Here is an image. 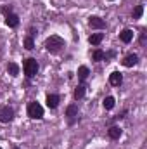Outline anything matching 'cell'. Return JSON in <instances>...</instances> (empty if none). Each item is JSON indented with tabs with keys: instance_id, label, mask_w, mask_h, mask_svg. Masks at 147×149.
<instances>
[{
	"instance_id": "obj_1",
	"label": "cell",
	"mask_w": 147,
	"mask_h": 149,
	"mask_svg": "<svg viewBox=\"0 0 147 149\" xmlns=\"http://www.w3.org/2000/svg\"><path fill=\"white\" fill-rule=\"evenodd\" d=\"M45 47H47L49 52L55 54V52H59V50L64 47V40L61 37H57V35H52V37H49L45 40Z\"/></svg>"
},
{
	"instance_id": "obj_2",
	"label": "cell",
	"mask_w": 147,
	"mask_h": 149,
	"mask_svg": "<svg viewBox=\"0 0 147 149\" xmlns=\"http://www.w3.org/2000/svg\"><path fill=\"white\" fill-rule=\"evenodd\" d=\"M23 68H24V74H26L28 78H33V76L38 73V63H37V59H26Z\"/></svg>"
},
{
	"instance_id": "obj_3",
	"label": "cell",
	"mask_w": 147,
	"mask_h": 149,
	"mask_svg": "<svg viewBox=\"0 0 147 149\" xmlns=\"http://www.w3.org/2000/svg\"><path fill=\"white\" fill-rule=\"evenodd\" d=\"M28 116L30 118H33V120H40L42 116H43V108L38 104V102H30L28 104Z\"/></svg>"
},
{
	"instance_id": "obj_4",
	"label": "cell",
	"mask_w": 147,
	"mask_h": 149,
	"mask_svg": "<svg viewBox=\"0 0 147 149\" xmlns=\"http://www.w3.org/2000/svg\"><path fill=\"white\" fill-rule=\"evenodd\" d=\"M12 120H14V109H12V108L5 106V108L0 109V121H2V123H9V121H12Z\"/></svg>"
},
{
	"instance_id": "obj_5",
	"label": "cell",
	"mask_w": 147,
	"mask_h": 149,
	"mask_svg": "<svg viewBox=\"0 0 147 149\" xmlns=\"http://www.w3.org/2000/svg\"><path fill=\"white\" fill-rule=\"evenodd\" d=\"M88 24H90L92 28H95V30H102V28H106V21L101 19L99 16H92V17L88 19Z\"/></svg>"
},
{
	"instance_id": "obj_6",
	"label": "cell",
	"mask_w": 147,
	"mask_h": 149,
	"mask_svg": "<svg viewBox=\"0 0 147 149\" xmlns=\"http://www.w3.org/2000/svg\"><path fill=\"white\" fill-rule=\"evenodd\" d=\"M47 106H49L50 109H55V108L59 106V95H57V94H49V95H47Z\"/></svg>"
},
{
	"instance_id": "obj_7",
	"label": "cell",
	"mask_w": 147,
	"mask_h": 149,
	"mask_svg": "<svg viewBox=\"0 0 147 149\" xmlns=\"http://www.w3.org/2000/svg\"><path fill=\"white\" fill-rule=\"evenodd\" d=\"M121 81H123V76H121V73L114 71V73L109 74V83H111V85H114V87H119V85H121Z\"/></svg>"
},
{
	"instance_id": "obj_8",
	"label": "cell",
	"mask_w": 147,
	"mask_h": 149,
	"mask_svg": "<svg viewBox=\"0 0 147 149\" xmlns=\"http://www.w3.org/2000/svg\"><path fill=\"white\" fill-rule=\"evenodd\" d=\"M5 23H7V26H10V28H16L17 24H19V17L16 16V14H7L5 16Z\"/></svg>"
},
{
	"instance_id": "obj_9",
	"label": "cell",
	"mask_w": 147,
	"mask_h": 149,
	"mask_svg": "<svg viewBox=\"0 0 147 149\" xmlns=\"http://www.w3.org/2000/svg\"><path fill=\"white\" fill-rule=\"evenodd\" d=\"M139 63V57L135 56V54H130V56H126L125 59H123V66H126V68H132V66H135Z\"/></svg>"
},
{
	"instance_id": "obj_10",
	"label": "cell",
	"mask_w": 147,
	"mask_h": 149,
	"mask_svg": "<svg viewBox=\"0 0 147 149\" xmlns=\"http://www.w3.org/2000/svg\"><path fill=\"white\" fill-rule=\"evenodd\" d=\"M119 38H121L123 43H130V42L133 40V31H132V30H123V31L119 33Z\"/></svg>"
},
{
	"instance_id": "obj_11",
	"label": "cell",
	"mask_w": 147,
	"mask_h": 149,
	"mask_svg": "<svg viewBox=\"0 0 147 149\" xmlns=\"http://www.w3.org/2000/svg\"><path fill=\"white\" fill-rule=\"evenodd\" d=\"M107 135H109L111 139H114V141L119 139L121 137V128L119 127H111L109 130H107Z\"/></svg>"
},
{
	"instance_id": "obj_12",
	"label": "cell",
	"mask_w": 147,
	"mask_h": 149,
	"mask_svg": "<svg viewBox=\"0 0 147 149\" xmlns=\"http://www.w3.org/2000/svg\"><path fill=\"white\" fill-rule=\"evenodd\" d=\"M102 38H104V35H102V33H94V35H90L88 42H90L92 45H99V43L102 42Z\"/></svg>"
},
{
	"instance_id": "obj_13",
	"label": "cell",
	"mask_w": 147,
	"mask_h": 149,
	"mask_svg": "<svg viewBox=\"0 0 147 149\" xmlns=\"http://www.w3.org/2000/svg\"><path fill=\"white\" fill-rule=\"evenodd\" d=\"M88 74H90V70H88L87 66H80V68H78V78H80V80H87Z\"/></svg>"
},
{
	"instance_id": "obj_14",
	"label": "cell",
	"mask_w": 147,
	"mask_h": 149,
	"mask_svg": "<svg viewBox=\"0 0 147 149\" xmlns=\"http://www.w3.org/2000/svg\"><path fill=\"white\" fill-rule=\"evenodd\" d=\"M66 116H69L71 120H73V118H76V116H78V108H76L74 104L68 106V109H66Z\"/></svg>"
},
{
	"instance_id": "obj_15",
	"label": "cell",
	"mask_w": 147,
	"mask_h": 149,
	"mask_svg": "<svg viewBox=\"0 0 147 149\" xmlns=\"http://www.w3.org/2000/svg\"><path fill=\"white\" fill-rule=\"evenodd\" d=\"M7 71L12 74V76H16V74L19 73V66H17L16 63H9V66H7Z\"/></svg>"
},
{
	"instance_id": "obj_16",
	"label": "cell",
	"mask_w": 147,
	"mask_h": 149,
	"mask_svg": "<svg viewBox=\"0 0 147 149\" xmlns=\"http://www.w3.org/2000/svg\"><path fill=\"white\" fill-rule=\"evenodd\" d=\"M104 56H106V54H104L101 49H97V50H94V54H92V59H94V61H102V59H104Z\"/></svg>"
},
{
	"instance_id": "obj_17",
	"label": "cell",
	"mask_w": 147,
	"mask_h": 149,
	"mask_svg": "<svg viewBox=\"0 0 147 149\" xmlns=\"http://www.w3.org/2000/svg\"><path fill=\"white\" fill-rule=\"evenodd\" d=\"M83 95H85V85H78L76 90H74V97L76 99H81Z\"/></svg>"
},
{
	"instance_id": "obj_18",
	"label": "cell",
	"mask_w": 147,
	"mask_h": 149,
	"mask_svg": "<svg viewBox=\"0 0 147 149\" xmlns=\"http://www.w3.org/2000/svg\"><path fill=\"white\" fill-rule=\"evenodd\" d=\"M104 108H106V109H112V108H114V97H106V99H104Z\"/></svg>"
},
{
	"instance_id": "obj_19",
	"label": "cell",
	"mask_w": 147,
	"mask_h": 149,
	"mask_svg": "<svg viewBox=\"0 0 147 149\" xmlns=\"http://www.w3.org/2000/svg\"><path fill=\"white\" fill-rule=\"evenodd\" d=\"M24 47H26L28 50H31V49L35 47V42H33V38H31V37H26V38H24Z\"/></svg>"
},
{
	"instance_id": "obj_20",
	"label": "cell",
	"mask_w": 147,
	"mask_h": 149,
	"mask_svg": "<svg viewBox=\"0 0 147 149\" xmlns=\"http://www.w3.org/2000/svg\"><path fill=\"white\" fill-rule=\"evenodd\" d=\"M142 12H144V7H142V5H137L135 10H133V19H139V17L142 16Z\"/></svg>"
},
{
	"instance_id": "obj_21",
	"label": "cell",
	"mask_w": 147,
	"mask_h": 149,
	"mask_svg": "<svg viewBox=\"0 0 147 149\" xmlns=\"http://www.w3.org/2000/svg\"><path fill=\"white\" fill-rule=\"evenodd\" d=\"M14 149H19V148H14Z\"/></svg>"
},
{
	"instance_id": "obj_22",
	"label": "cell",
	"mask_w": 147,
	"mask_h": 149,
	"mask_svg": "<svg viewBox=\"0 0 147 149\" xmlns=\"http://www.w3.org/2000/svg\"><path fill=\"white\" fill-rule=\"evenodd\" d=\"M0 149H2V148H0Z\"/></svg>"
}]
</instances>
